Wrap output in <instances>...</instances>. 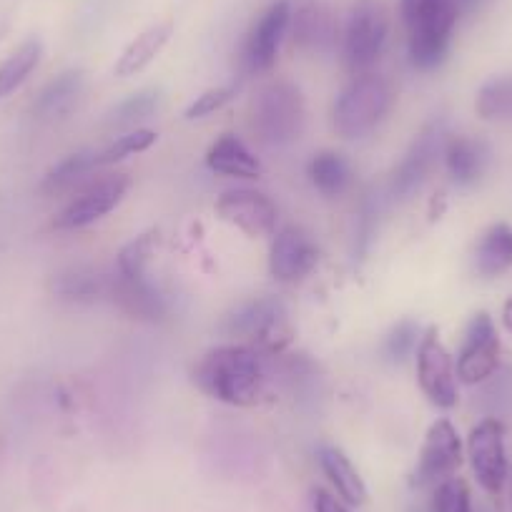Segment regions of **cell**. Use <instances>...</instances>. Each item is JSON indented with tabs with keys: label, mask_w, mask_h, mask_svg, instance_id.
I'll list each match as a JSON object with an SVG mask.
<instances>
[{
	"label": "cell",
	"mask_w": 512,
	"mask_h": 512,
	"mask_svg": "<svg viewBox=\"0 0 512 512\" xmlns=\"http://www.w3.org/2000/svg\"><path fill=\"white\" fill-rule=\"evenodd\" d=\"M159 231H144L141 236L128 241L121 251H118L116 259V277L121 279H149L146 277V269H149L151 256L159 249Z\"/></svg>",
	"instance_id": "28"
},
{
	"label": "cell",
	"mask_w": 512,
	"mask_h": 512,
	"mask_svg": "<svg viewBox=\"0 0 512 512\" xmlns=\"http://www.w3.org/2000/svg\"><path fill=\"white\" fill-rule=\"evenodd\" d=\"M206 166L214 174L231 176V179H259L262 176V161L256 159L249 146L234 134H224L209 146Z\"/></svg>",
	"instance_id": "19"
},
{
	"label": "cell",
	"mask_w": 512,
	"mask_h": 512,
	"mask_svg": "<svg viewBox=\"0 0 512 512\" xmlns=\"http://www.w3.org/2000/svg\"><path fill=\"white\" fill-rule=\"evenodd\" d=\"M319 465H322V472L327 475V480L332 482V487L337 490L339 500H342L344 505L362 507L364 502H367L369 492L362 475H359L357 467L352 465V460H349L339 447L324 445L322 450H319Z\"/></svg>",
	"instance_id": "21"
},
{
	"label": "cell",
	"mask_w": 512,
	"mask_h": 512,
	"mask_svg": "<svg viewBox=\"0 0 512 512\" xmlns=\"http://www.w3.org/2000/svg\"><path fill=\"white\" fill-rule=\"evenodd\" d=\"M475 108L485 121H512V76L487 81L477 91Z\"/></svg>",
	"instance_id": "29"
},
{
	"label": "cell",
	"mask_w": 512,
	"mask_h": 512,
	"mask_svg": "<svg viewBox=\"0 0 512 512\" xmlns=\"http://www.w3.org/2000/svg\"><path fill=\"white\" fill-rule=\"evenodd\" d=\"M307 176L319 194L327 199H337L352 184V166L337 151H319L309 161Z\"/></svg>",
	"instance_id": "26"
},
{
	"label": "cell",
	"mask_w": 512,
	"mask_h": 512,
	"mask_svg": "<svg viewBox=\"0 0 512 512\" xmlns=\"http://www.w3.org/2000/svg\"><path fill=\"white\" fill-rule=\"evenodd\" d=\"M131 189V179L126 174H103L96 176L83 191H78L56 216L51 226L56 231H76L96 224L103 216L111 214L123 196Z\"/></svg>",
	"instance_id": "7"
},
{
	"label": "cell",
	"mask_w": 512,
	"mask_h": 512,
	"mask_svg": "<svg viewBox=\"0 0 512 512\" xmlns=\"http://www.w3.org/2000/svg\"><path fill=\"white\" fill-rule=\"evenodd\" d=\"M417 344H420V327L412 319H405V322H400L390 332L387 344H384V352L395 362H402V359L415 352Z\"/></svg>",
	"instance_id": "33"
},
{
	"label": "cell",
	"mask_w": 512,
	"mask_h": 512,
	"mask_svg": "<svg viewBox=\"0 0 512 512\" xmlns=\"http://www.w3.org/2000/svg\"><path fill=\"white\" fill-rule=\"evenodd\" d=\"M292 43L304 53H327L337 41V21L322 3H304L292 13Z\"/></svg>",
	"instance_id": "16"
},
{
	"label": "cell",
	"mask_w": 512,
	"mask_h": 512,
	"mask_svg": "<svg viewBox=\"0 0 512 512\" xmlns=\"http://www.w3.org/2000/svg\"><path fill=\"white\" fill-rule=\"evenodd\" d=\"M442 146H445V136H442L440 123H432L412 141V146L407 149L405 159L400 161V166L392 174L390 191L395 199H410L415 191H420V186L425 184L427 176L435 169L437 159L442 154Z\"/></svg>",
	"instance_id": "15"
},
{
	"label": "cell",
	"mask_w": 512,
	"mask_h": 512,
	"mask_svg": "<svg viewBox=\"0 0 512 512\" xmlns=\"http://www.w3.org/2000/svg\"><path fill=\"white\" fill-rule=\"evenodd\" d=\"M319 262V249L302 226H284L274 234L269 249V272L277 282L294 284L312 274Z\"/></svg>",
	"instance_id": "14"
},
{
	"label": "cell",
	"mask_w": 512,
	"mask_h": 512,
	"mask_svg": "<svg viewBox=\"0 0 512 512\" xmlns=\"http://www.w3.org/2000/svg\"><path fill=\"white\" fill-rule=\"evenodd\" d=\"M216 214L226 224L244 231L249 239H267L277 234L279 209L267 194L256 189H231L224 191L216 201Z\"/></svg>",
	"instance_id": "12"
},
{
	"label": "cell",
	"mask_w": 512,
	"mask_h": 512,
	"mask_svg": "<svg viewBox=\"0 0 512 512\" xmlns=\"http://www.w3.org/2000/svg\"><path fill=\"white\" fill-rule=\"evenodd\" d=\"M512 269V226L492 224L480 236L475 249V272L492 279Z\"/></svg>",
	"instance_id": "24"
},
{
	"label": "cell",
	"mask_w": 512,
	"mask_h": 512,
	"mask_svg": "<svg viewBox=\"0 0 512 512\" xmlns=\"http://www.w3.org/2000/svg\"><path fill=\"white\" fill-rule=\"evenodd\" d=\"M500 364V337L487 312H480L467 324L460 354H457V379L465 384H482L495 377Z\"/></svg>",
	"instance_id": "11"
},
{
	"label": "cell",
	"mask_w": 512,
	"mask_h": 512,
	"mask_svg": "<svg viewBox=\"0 0 512 512\" xmlns=\"http://www.w3.org/2000/svg\"><path fill=\"white\" fill-rule=\"evenodd\" d=\"M171 33H174V23L171 21L154 23V26H149L146 31H141L134 41L123 48L116 66H113V73L121 78H128L144 71V68L164 51L166 43L171 41Z\"/></svg>",
	"instance_id": "23"
},
{
	"label": "cell",
	"mask_w": 512,
	"mask_h": 512,
	"mask_svg": "<svg viewBox=\"0 0 512 512\" xmlns=\"http://www.w3.org/2000/svg\"><path fill=\"white\" fill-rule=\"evenodd\" d=\"M407 28L410 63L417 71H435L450 53L460 13L452 0H400Z\"/></svg>",
	"instance_id": "2"
},
{
	"label": "cell",
	"mask_w": 512,
	"mask_h": 512,
	"mask_svg": "<svg viewBox=\"0 0 512 512\" xmlns=\"http://www.w3.org/2000/svg\"><path fill=\"white\" fill-rule=\"evenodd\" d=\"M387 16L377 0H359L344 26L342 56L352 76L372 73L387 43Z\"/></svg>",
	"instance_id": "6"
},
{
	"label": "cell",
	"mask_w": 512,
	"mask_h": 512,
	"mask_svg": "<svg viewBox=\"0 0 512 512\" xmlns=\"http://www.w3.org/2000/svg\"><path fill=\"white\" fill-rule=\"evenodd\" d=\"M108 297L131 317L161 319L166 314L164 297L149 279H121L113 274Z\"/></svg>",
	"instance_id": "22"
},
{
	"label": "cell",
	"mask_w": 512,
	"mask_h": 512,
	"mask_svg": "<svg viewBox=\"0 0 512 512\" xmlns=\"http://www.w3.org/2000/svg\"><path fill=\"white\" fill-rule=\"evenodd\" d=\"M236 96V86H216L196 96V101L186 108V121H199V118L211 116V113L221 111L231 98Z\"/></svg>",
	"instance_id": "34"
},
{
	"label": "cell",
	"mask_w": 512,
	"mask_h": 512,
	"mask_svg": "<svg viewBox=\"0 0 512 512\" xmlns=\"http://www.w3.org/2000/svg\"><path fill=\"white\" fill-rule=\"evenodd\" d=\"M442 159H445L452 181L467 186L482 179V174L487 171L490 149L485 141L472 139V136H447L445 146H442Z\"/></svg>",
	"instance_id": "17"
},
{
	"label": "cell",
	"mask_w": 512,
	"mask_h": 512,
	"mask_svg": "<svg viewBox=\"0 0 512 512\" xmlns=\"http://www.w3.org/2000/svg\"><path fill=\"white\" fill-rule=\"evenodd\" d=\"M199 390L231 407H254L267 395V367L262 352L246 344L214 347L194 369Z\"/></svg>",
	"instance_id": "1"
},
{
	"label": "cell",
	"mask_w": 512,
	"mask_h": 512,
	"mask_svg": "<svg viewBox=\"0 0 512 512\" xmlns=\"http://www.w3.org/2000/svg\"><path fill=\"white\" fill-rule=\"evenodd\" d=\"M101 166L96 164V154H88V151H76V154L66 156L63 161H58L46 176H43L41 194L48 199H61V196H76L78 191L86 189L96 176L93 171H98Z\"/></svg>",
	"instance_id": "18"
},
{
	"label": "cell",
	"mask_w": 512,
	"mask_h": 512,
	"mask_svg": "<svg viewBox=\"0 0 512 512\" xmlns=\"http://www.w3.org/2000/svg\"><path fill=\"white\" fill-rule=\"evenodd\" d=\"M86 88V78L83 71H63L38 93L36 103H33V116L38 121H61L66 118L73 108L78 106Z\"/></svg>",
	"instance_id": "20"
},
{
	"label": "cell",
	"mask_w": 512,
	"mask_h": 512,
	"mask_svg": "<svg viewBox=\"0 0 512 512\" xmlns=\"http://www.w3.org/2000/svg\"><path fill=\"white\" fill-rule=\"evenodd\" d=\"M500 497H502V510L512 512V470L507 472V480H505V485H502Z\"/></svg>",
	"instance_id": "36"
},
{
	"label": "cell",
	"mask_w": 512,
	"mask_h": 512,
	"mask_svg": "<svg viewBox=\"0 0 512 512\" xmlns=\"http://www.w3.org/2000/svg\"><path fill=\"white\" fill-rule=\"evenodd\" d=\"M43 56V43L38 38L23 41L6 61L0 63V103L18 91L28 81L33 71L38 68Z\"/></svg>",
	"instance_id": "27"
},
{
	"label": "cell",
	"mask_w": 512,
	"mask_h": 512,
	"mask_svg": "<svg viewBox=\"0 0 512 512\" xmlns=\"http://www.w3.org/2000/svg\"><path fill=\"white\" fill-rule=\"evenodd\" d=\"M435 512H472L470 487L462 477H447L435 490Z\"/></svg>",
	"instance_id": "32"
},
{
	"label": "cell",
	"mask_w": 512,
	"mask_h": 512,
	"mask_svg": "<svg viewBox=\"0 0 512 512\" xmlns=\"http://www.w3.org/2000/svg\"><path fill=\"white\" fill-rule=\"evenodd\" d=\"M417 382L427 400L440 410H452L460 400L457 395V369L450 352L442 344L437 327H430L417 344Z\"/></svg>",
	"instance_id": "8"
},
{
	"label": "cell",
	"mask_w": 512,
	"mask_h": 512,
	"mask_svg": "<svg viewBox=\"0 0 512 512\" xmlns=\"http://www.w3.org/2000/svg\"><path fill=\"white\" fill-rule=\"evenodd\" d=\"M312 505L314 512H349L339 497L329 495L327 490H314L312 492Z\"/></svg>",
	"instance_id": "35"
},
{
	"label": "cell",
	"mask_w": 512,
	"mask_h": 512,
	"mask_svg": "<svg viewBox=\"0 0 512 512\" xmlns=\"http://www.w3.org/2000/svg\"><path fill=\"white\" fill-rule=\"evenodd\" d=\"M395 93L379 73H362L342 88L332 108V126L342 139H364L387 118Z\"/></svg>",
	"instance_id": "3"
},
{
	"label": "cell",
	"mask_w": 512,
	"mask_h": 512,
	"mask_svg": "<svg viewBox=\"0 0 512 512\" xmlns=\"http://www.w3.org/2000/svg\"><path fill=\"white\" fill-rule=\"evenodd\" d=\"M249 128L264 146H287L304 128V98L294 83L272 81L259 88L249 106Z\"/></svg>",
	"instance_id": "4"
},
{
	"label": "cell",
	"mask_w": 512,
	"mask_h": 512,
	"mask_svg": "<svg viewBox=\"0 0 512 512\" xmlns=\"http://www.w3.org/2000/svg\"><path fill=\"white\" fill-rule=\"evenodd\" d=\"M462 465V440L457 427L447 417H440L430 425L425 445L420 450V462L415 470V482L420 487L440 485L452 477Z\"/></svg>",
	"instance_id": "13"
},
{
	"label": "cell",
	"mask_w": 512,
	"mask_h": 512,
	"mask_svg": "<svg viewBox=\"0 0 512 512\" xmlns=\"http://www.w3.org/2000/svg\"><path fill=\"white\" fill-rule=\"evenodd\" d=\"M467 457H470L472 472L482 490L490 495H500L507 480V452H505V427L495 417L477 422L467 437Z\"/></svg>",
	"instance_id": "10"
},
{
	"label": "cell",
	"mask_w": 512,
	"mask_h": 512,
	"mask_svg": "<svg viewBox=\"0 0 512 512\" xmlns=\"http://www.w3.org/2000/svg\"><path fill=\"white\" fill-rule=\"evenodd\" d=\"M159 103H161V93L154 91V88H144V91L128 96L126 101H121L116 108H113L111 123L118 128L134 131V128H139L141 121L154 116Z\"/></svg>",
	"instance_id": "31"
},
{
	"label": "cell",
	"mask_w": 512,
	"mask_h": 512,
	"mask_svg": "<svg viewBox=\"0 0 512 512\" xmlns=\"http://www.w3.org/2000/svg\"><path fill=\"white\" fill-rule=\"evenodd\" d=\"M289 21H292L289 0H277L251 26L244 48H241V71L246 76H262V73L272 71L279 56V46L289 31Z\"/></svg>",
	"instance_id": "9"
},
{
	"label": "cell",
	"mask_w": 512,
	"mask_h": 512,
	"mask_svg": "<svg viewBox=\"0 0 512 512\" xmlns=\"http://www.w3.org/2000/svg\"><path fill=\"white\" fill-rule=\"evenodd\" d=\"M452 3H455V8L460 16H465V13L475 11V8L480 6V0H452Z\"/></svg>",
	"instance_id": "37"
},
{
	"label": "cell",
	"mask_w": 512,
	"mask_h": 512,
	"mask_svg": "<svg viewBox=\"0 0 512 512\" xmlns=\"http://www.w3.org/2000/svg\"><path fill=\"white\" fill-rule=\"evenodd\" d=\"M224 332L259 352L279 354L289 347L294 329L289 324V312L277 297H259L239 304L224 319Z\"/></svg>",
	"instance_id": "5"
},
{
	"label": "cell",
	"mask_w": 512,
	"mask_h": 512,
	"mask_svg": "<svg viewBox=\"0 0 512 512\" xmlns=\"http://www.w3.org/2000/svg\"><path fill=\"white\" fill-rule=\"evenodd\" d=\"M51 289L56 297L66 302H96V299L108 297L111 277L91 267H71L53 277Z\"/></svg>",
	"instance_id": "25"
},
{
	"label": "cell",
	"mask_w": 512,
	"mask_h": 512,
	"mask_svg": "<svg viewBox=\"0 0 512 512\" xmlns=\"http://www.w3.org/2000/svg\"><path fill=\"white\" fill-rule=\"evenodd\" d=\"M502 324L507 327V332H512V297L507 299L505 307H502Z\"/></svg>",
	"instance_id": "38"
},
{
	"label": "cell",
	"mask_w": 512,
	"mask_h": 512,
	"mask_svg": "<svg viewBox=\"0 0 512 512\" xmlns=\"http://www.w3.org/2000/svg\"><path fill=\"white\" fill-rule=\"evenodd\" d=\"M159 141V134L151 131V128H134V131H126L123 136H118L113 144H108L106 149L98 151L96 154V164L101 166H113L118 161L128 159V156H136V154H144L149 151L151 146Z\"/></svg>",
	"instance_id": "30"
}]
</instances>
